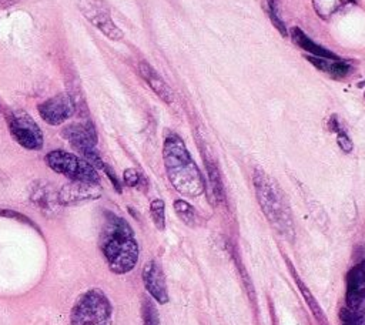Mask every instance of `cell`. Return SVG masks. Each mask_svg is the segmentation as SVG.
<instances>
[{"mask_svg":"<svg viewBox=\"0 0 365 325\" xmlns=\"http://www.w3.org/2000/svg\"><path fill=\"white\" fill-rule=\"evenodd\" d=\"M100 249L114 274H127L138 262L140 248L131 225L120 215L107 211L100 232Z\"/></svg>","mask_w":365,"mask_h":325,"instance_id":"obj_1","label":"cell"},{"mask_svg":"<svg viewBox=\"0 0 365 325\" xmlns=\"http://www.w3.org/2000/svg\"><path fill=\"white\" fill-rule=\"evenodd\" d=\"M164 168L171 185L181 195L195 198L204 194L205 181L192 160L182 138L175 133H168L163 144Z\"/></svg>","mask_w":365,"mask_h":325,"instance_id":"obj_2","label":"cell"},{"mask_svg":"<svg viewBox=\"0 0 365 325\" xmlns=\"http://www.w3.org/2000/svg\"><path fill=\"white\" fill-rule=\"evenodd\" d=\"M252 184L257 201L272 228L287 239H294L295 228L291 207L279 184L262 168L252 172Z\"/></svg>","mask_w":365,"mask_h":325,"instance_id":"obj_3","label":"cell"},{"mask_svg":"<svg viewBox=\"0 0 365 325\" xmlns=\"http://www.w3.org/2000/svg\"><path fill=\"white\" fill-rule=\"evenodd\" d=\"M113 306L100 288L80 294L70 312V325H111Z\"/></svg>","mask_w":365,"mask_h":325,"instance_id":"obj_4","label":"cell"},{"mask_svg":"<svg viewBox=\"0 0 365 325\" xmlns=\"http://www.w3.org/2000/svg\"><path fill=\"white\" fill-rule=\"evenodd\" d=\"M46 164L54 172L61 174L70 180L100 182L97 170L83 157H78L73 153L64 150H53L46 154Z\"/></svg>","mask_w":365,"mask_h":325,"instance_id":"obj_5","label":"cell"},{"mask_svg":"<svg viewBox=\"0 0 365 325\" xmlns=\"http://www.w3.org/2000/svg\"><path fill=\"white\" fill-rule=\"evenodd\" d=\"M61 135L88 161L96 170H103L104 161L96 150L97 133L93 123H71L61 130Z\"/></svg>","mask_w":365,"mask_h":325,"instance_id":"obj_6","label":"cell"},{"mask_svg":"<svg viewBox=\"0 0 365 325\" xmlns=\"http://www.w3.org/2000/svg\"><path fill=\"white\" fill-rule=\"evenodd\" d=\"M7 127L14 141L26 150H40L44 138L43 131L34 118L24 110L10 111L7 115Z\"/></svg>","mask_w":365,"mask_h":325,"instance_id":"obj_7","label":"cell"},{"mask_svg":"<svg viewBox=\"0 0 365 325\" xmlns=\"http://www.w3.org/2000/svg\"><path fill=\"white\" fill-rule=\"evenodd\" d=\"M78 9L83 16L98 29L107 38L118 41L123 38V30L114 23L108 7L101 0H78Z\"/></svg>","mask_w":365,"mask_h":325,"instance_id":"obj_8","label":"cell"},{"mask_svg":"<svg viewBox=\"0 0 365 325\" xmlns=\"http://www.w3.org/2000/svg\"><path fill=\"white\" fill-rule=\"evenodd\" d=\"M37 111L47 124L60 125L76 113V101L71 94L60 93L40 103Z\"/></svg>","mask_w":365,"mask_h":325,"instance_id":"obj_9","label":"cell"},{"mask_svg":"<svg viewBox=\"0 0 365 325\" xmlns=\"http://www.w3.org/2000/svg\"><path fill=\"white\" fill-rule=\"evenodd\" d=\"M103 195L100 182L70 180L58 190V202L61 207L78 205L83 202L94 201Z\"/></svg>","mask_w":365,"mask_h":325,"instance_id":"obj_10","label":"cell"},{"mask_svg":"<svg viewBox=\"0 0 365 325\" xmlns=\"http://www.w3.org/2000/svg\"><path fill=\"white\" fill-rule=\"evenodd\" d=\"M141 279L148 295L158 304L168 302V288L165 275L160 267V264L154 259H150L144 264L141 271Z\"/></svg>","mask_w":365,"mask_h":325,"instance_id":"obj_11","label":"cell"},{"mask_svg":"<svg viewBox=\"0 0 365 325\" xmlns=\"http://www.w3.org/2000/svg\"><path fill=\"white\" fill-rule=\"evenodd\" d=\"M345 304L348 308L365 311V259L346 272Z\"/></svg>","mask_w":365,"mask_h":325,"instance_id":"obj_12","label":"cell"},{"mask_svg":"<svg viewBox=\"0 0 365 325\" xmlns=\"http://www.w3.org/2000/svg\"><path fill=\"white\" fill-rule=\"evenodd\" d=\"M29 198L34 207H37L44 215H54L60 205L58 191L54 187L43 180H37L30 185Z\"/></svg>","mask_w":365,"mask_h":325,"instance_id":"obj_13","label":"cell"},{"mask_svg":"<svg viewBox=\"0 0 365 325\" xmlns=\"http://www.w3.org/2000/svg\"><path fill=\"white\" fill-rule=\"evenodd\" d=\"M138 71L140 76L144 78V81L150 86V88L167 104H171L174 101V93L171 87L165 83V80L147 63L140 61L138 63Z\"/></svg>","mask_w":365,"mask_h":325,"instance_id":"obj_14","label":"cell"},{"mask_svg":"<svg viewBox=\"0 0 365 325\" xmlns=\"http://www.w3.org/2000/svg\"><path fill=\"white\" fill-rule=\"evenodd\" d=\"M201 151H202V158H204L210 187H211V192H212L217 202H225V191H224L222 177H221L218 164H217L211 150L207 145L201 147Z\"/></svg>","mask_w":365,"mask_h":325,"instance_id":"obj_15","label":"cell"},{"mask_svg":"<svg viewBox=\"0 0 365 325\" xmlns=\"http://www.w3.org/2000/svg\"><path fill=\"white\" fill-rule=\"evenodd\" d=\"M291 37L294 40V43L301 47L302 50L308 51L311 56L314 57H322V58H329V60H338V56L334 54L332 51L327 50L325 47L317 44L315 41H312L301 29L298 27H292L291 29Z\"/></svg>","mask_w":365,"mask_h":325,"instance_id":"obj_16","label":"cell"},{"mask_svg":"<svg viewBox=\"0 0 365 325\" xmlns=\"http://www.w3.org/2000/svg\"><path fill=\"white\" fill-rule=\"evenodd\" d=\"M307 60L317 67L321 71L328 73L329 76H332L334 78H342L346 77L352 73V66L342 61V60H329V58H322V57H314V56H308Z\"/></svg>","mask_w":365,"mask_h":325,"instance_id":"obj_17","label":"cell"},{"mask_svg":"<svg viewBox=\"0 0 365 325\" xmlns=\"http://www.w3.org/2000/svg\"><path fill=\"white\" fill-rule=\"evenodd\" d=\"M348 1L349 0H312V7L322 20H328L348 4Z\"/></svg>","mask_w":365,"mask_h":325,"instance_id":"obj_18","label":"cell"},{"mask_svg":"<svg viewBox=\"0 0 365 325\" xmlns=\"http://www.w3.org/2000/svg\"><path fill=\"white\" fill-rule=\"evenodd\" d=\"M328 127H329L331 131H334V133L336 134V143H338L339 148H341L344 153H351L352 148H354L352 140L349 138V135L346 134V131L341 127V124H339L336 115H331V118H329V121H328Z\"/></svg>","mask_w":365,"mask_h":325,"instance_id":"obj_19","label":"cell"},{"mask_svg":"<svg viewBox=\"0 0 365 325\" xmlns=\"http://www.w3.org/2000/svg\"><path fill=\"white\" fill-rule=\"evenodd\" d=\"M292 274H294V277H295V281H297V284H298V288L301 289V294L304 295V298H305V301H307L308 306L311 308L312 314L315 315V318H317L319 322H325V324H327V318L324 316L322 309H321V306L318 305L317 299L312 296V294H311V292H309V289L305 287V284H304V282H301V279L298 278V275H297V272H295L294 269H292Z\"/></svg>","mask_w":365,"mask_h":325,"instance_id":"obj_20","label":"cell"},{"mask_svg":"<svg viewBox=\"0 0 365 325\" xmlns=\"http://www.w3.org/2000/svg\"><path fill=\"white\" fill-rule=\"evenodd\" d=\"M174 211L177 212L178 218L185 224V225H190L192 227L195 224V220H197V215H195V210L191 204H188L185 200H175L174 204Z\"/></svg>","mask_w":365,"mask_h":325,"instance_id":"obj_21","label":"cell"},{"mask_svg":"<svg viewBox=\"0 0 365 325\" xmlns=\"http://www.w3.org/2000/svg\"><path fill=\"white\" fill-rule=\"evenodd\" d=\"M150 215L158 231H164L165 228V204L163 200L155 198L150 202Z\"/></svg>","mask_w":365,"mask_h":325,"instance_id":"obj_22","label":"cell"},{"mask_svg":"<svg viewBox=\"0 0 365 325\" xmlns=\"http://www.w3.org/2000/svg\"><path fill=\"white\" fill-rule=\"evenodd\" d=\"M339 319L342 325H365V311L352 309L345 305L339 309Z\"/></svg>","mask_w":365,"mask_h":325,"instance_id":"obj_23","label":"cell"},{"mask_svg":"<svg viewBox=\"0 0 365 325\" xmlns=\"http://www.w3.org/2000/svg\"><path fill=\"white\" fill-rule=\"evenodd\" d=\"M141 315L144 325H160V316L157 306L153 302V298L144 296L141 304Z\"/></svg>","mask_w":365,"mask_h":325,"instance_id":"obj_24","label":"cell"},{"mask_svg":"<svg viewBox=\"0 0 365 325\" xmlns=\"http://www.w3.org/2000/svg\"><path fill=\"white\" fill-rule=\"evenodd\" d=\"M268 14H269V19L272 21V24L275 26V29L282 34V36H287V29H285V24L278 13V7L275 4L274 0H268Z\"/></svg>","mask_w":365,"mask_h":325,"instance_id":"obj_25","label":"cell"},{"mask_svg":"<svg viewBox=\"0 0 365 325\" xmlns=\"http://www.w3.org/2000/svg\"><path fill=\"white\" fill-rule=\"evenodd\" d=\"M123 181L127 187H137L141 181V175L134 168H127L123 172Z\"/></svg>","mask_w":365,"mask_h":325,"instance_id":"obj_26","label":"cell"},{"mask_svg":"<svg viewBox=\"0 0 365 325\" xmlns=\"http://www.w3.org/2000/svg\"><path fill=\"white\" fill-rule=\"evenodd\" d=\"M103 171L106 172V175L108 177V180L111 181V184L114 185L115 191H117V192H121V184H120V181H118V178H117L115 172L111 170V167H110V165H107V164H104V167H103Z\"/></svg>","mask_w":365,"mask_h":325,"instance_id":"obj_27","label":"cell"},{"mask_svg":"<svg viewBox=\"0 0 365 325\" xmlns=\"http://www.w3.org/2000/svg\"><path fill=\"white\" fill-rule=\"evenodd\" d=\"M0 215H3V217H9V218H16V220H19V221H23V222H26V224H30L31 227H34V224H31V221H30L27 217L21 215V214H19V212H16V211L0 210Z\"/></svg>","mask_w":365,"mask_h":325,"instance_id":"obj_28","label":"cell"},{"mask_svg":"<svg viewBox=\"0 0 365 325\" xmlns=\"http://www.w3.org/2000/svg\"><path fill=\"white\" fill-rule=\"evenodd\" d=\"M19 1H21V0H0V10L13 7V6H16Z\"/></svg>","mask_w":365,"mask_h":325,"instance_id":"obj_29","label":"cell"},{"mask_svg":"<svg viewBox=\"0 0 365 325\" xmlns=\"http://www.w3.org/2000/svg\"><path fill=\"white\" fill-rule=\"evenodd\" d=\"M364 97H365V94H364Z\"/></svg>","mask_w":365,"mask_h":325,"instance_id":"obj_30","label":"cell"}]
</instances>
